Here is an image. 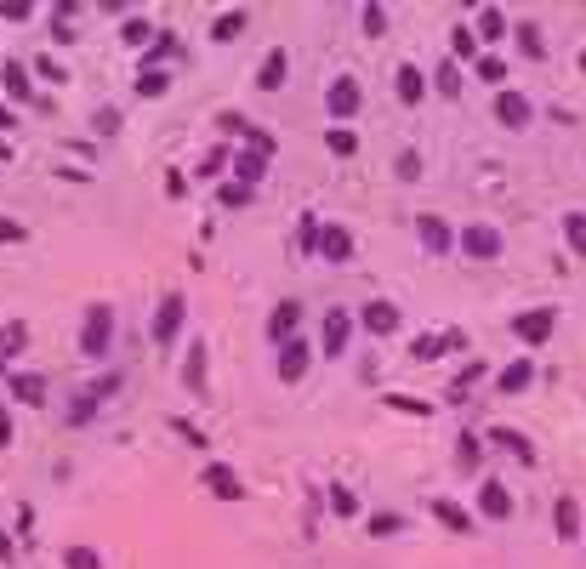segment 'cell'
I'll return each mask as SVG.
<instances>
[{
	"label": "cell",
	"instance_id": "27",
	"mask_svg": "<svg viewBox=\"0 0 586 569\" xmlns=\"http://www.w3.org/2000/svg\"><path fill=\"white\" fill-rule=\"evenodd\" d=\"M245 24H251V12H245V6H233V12H223V17L211 24V40H216V46H223V40H240V34H245Z\"/></svg>",
	"mask_w": 586,
	"mask_h": 569
},
{
	"label": "cell",
	"instance_id": "34",
	"mask_svg": "<svg viewBox=\"0 0 586 569\" xmlns=\"http://www.w3.org/2000/svg\"><path fill=\"white\" fill-rule=\"evenodd\" d=\"M512 34H518V52H524V57H547V40H541L535 24H518Z\"/></svg>",
	"mask_w": 586,
	"mask_h": 569
},
{
	"label": "cell",
	"instance_id": "40",
	"mask_svg": "<svg viewBox=\"0 0 586 569\" xmlns=\"http://www.w3.org/2000/svg\"><path fill=\"white\" fill-rule=\"evenodd\" d=\"M439 353H450L444 336H416V342H410V359H439Z\"/></svg>",
	"mask_w": 586,
	"mask_h": 569
},
{
	"label": "cell",
	"instance_id": "25",
	"mask_svg": "<svg viewBox=\"0 0 586 569\" xmlns=\"http://www.w3.org/2000/svg\"><path fill=\"white\" fill-rule=\"evenodd\" d=\"M205 353H211L205 342H194L188 359H183V388H188V393H205Z\"/></svg>",
	"mask_w": 586,
	"mask_h": 569
},
{
	"label": "cell",
	"instance_id": "36",
	"mask_svg": "<svg viewBox=\"0 0 586 569\" xmlns=\"http://www.w3.org/2000/svg\"><path fill=\"white\" fill-rule=\"evenodd\" d=\"M171 57H177V34H160L154 46H148V63H143V69H165Z\"/></svg>",
	"mask_w": 586,
	"mask_h": 569
},
{
	"label": "cell",
	"instance_id": "2",
	"mask_svg": "<svg viewBox=\"0 0 586 569\" xmlns=\"http://www.w3.org/2000/svg\"><path fill=\"white\" fill-rule=\"evenodd\" d=\"M183 325H188V297L183 290H165L160 308H154V348H177Z\"/></svg>",
	"mask_w": 586,
	"mask_h": 569
},
{
	"label": "cell",
	"instance_id": "26",
	"mask_svg": "<svg viewBox=\"0 0 586 569\" xmlns=\"http://www.w3.org/2000/svg\"><path fill=\"white\" fill-rule=\"evenodd\" d=\"M427 86L439 92V97H455V92H462V63H455V57H444L439 69L427 74Z\"/></svg>",
	"mask_w": 586,
	"mask_h": 569
},
{
	"label": "cell",
	"instance_id": "6",
	"mask_svg": "<svg viewBox=\"0 0 586 569\" xmlns=\"http://www.w3.org/2000/svg\"><path fill=\"white\" fill-rule=\"evenodd\" d=\"M552 325H558V313H552V308H524V313L512 319V336H518L524 348H547Z\"/></svg>",
	"mask_w": 586,
	"mask_h": 569
},
{
	"label": "cell",
	"instance_id": "31",
	"mask_svg": "<svg viewBox=\"0 0 586 569\" xmlns=\"http://www.w3.org/2000/svg\"><path fill=\"white\" fill-rule=\"evenodd\" d=\"M359 24H364V34H371V40H382L387 34V6H382V0H364V6H359Z\"/></svg>",
	"mask_w": 586,
	"mask_h": 569
},
{
	"label": "cell",
	"instance_id": "16",
	"mask_svg": "<svg viewBox=\"0 0 586 569\" xmlns=\"http://www.w3.org/2000/svg\"><path fill=\"white\" fill-rule=\"evenodd\" d=\"M285 69H291V52L273 46L263 63H256V86H263V92H279V86H285Z\"/></svg>",
	"mask_w": 586,
	"mask_h": 569
},
{
	"label": "cell",
	"instance_id": "14",
	"mask_svg": "<svg viewBox=\"0 0 586 569\" xmlns=\"http://www.w3.org/2000/svg\"><path fill=\"white\" fill-rule=\"evenodd\" d=\"M490 445H495V450H507L512 461H524V467H535V461H541V456H535V445H530V438L518 433V427H490Z\"/></svg>",
	"mask_w": 586,
	"mask_h": 569
},
{
	"label": "cell",
	"instance_id": "51",
	"mask_svg": "<svg viewBox=\"0 0 586 569\" xmlns=\"http://www.w3.org/2000/svg\"><path fill=\"white\" fill-rule=\"evenodd\" d=\"M171 427H177V438H188V445H205V433H200V427H194V421H188V416H171Z\"/></svg>",
	"mask_w": 586,
	"mask_h": 569
},
{
	"label": "cell",
	"instance_id": "53",
	"mask_svg": "<svg viewBox=\"0 0 586 569\" xmlns=\"http://www.w3.org/2000/svg\"><path fill=\"white\" fill-rule=\"evenodd\" d=\"M17 240H24V222H6V217H0V245H17Z\"/></svg>",
	"mask_w": 586,
	"mask_h": 569
},
{
	"label": "cell",
	"instance_id": "52",
	"mask_svg": "<svg viewBox=\"0 0 586 569\" xmlns=\"http://www.w3.org/2000/svg\"><path fill=\"white\" fill-rule=\"evenodd\" d=\"M35 6H29V0H6V6H0V17H6V24H24V17H29Z\"/></svg>",
	"mask_w": 586,
	"mask_h": 569
},
{
	"label": "cell",
	"instance_id": "33",
	"mask_svg": "<svg viewBox=\"0 0 586 569\" xmlns=\"http://www.w3.org/2000/svg\"><path fill=\"white\" fill-rule=\"evenodd\" d=\"M472 74H479V80H490V86H495V92H502V80H507V63H502V57H495V52H484L479 63H472Z\"/></svg>",
	"mask_w": 586,
	"mask_h": 569
},
{
	"label": "cell",
	"instance_id": "35",
	"mask_svg": "<svg viewBox=\"0 0 586 569\" xmlns=\"http://www.w3.org/2000/svg\"><path fill=\"white\" fill-rule=\"evenodd\" d=\"M331 513L336 518H359V495L347 490V484H331Z\"/></svg>",
	"mask_w": 586,
	"mask_h": 569
},
{
	"label": "cell",
	"instance_id": "4",
	"mask_svg": "<svg viewBox=\"0 0 586 569\" xmlns=\"http://www.w3.org/2000/svg\"><path fill=\"white\" fill-rule=\"evenodd\" d=\"M347 336H353V313L347 308H324V319H319V353L324 359H342Z\"/></svg>",
	"mask_w": 586,
	"mask_h": 569
},
{
	"label": "cell",
	"instance_id": "23",
	"mask_svg": "<svg viewBox=\"0 0 586 569\" xmlns=\"http://www.w3.org/2000/svg\"><path fill=\"white\" fill-rule=\"evenodd\" d=\"M205 490L211 495H223V501H245V490H240V478H233V467H205Z\"/></svg>",
	"mask_w": 586,
	"mask_h": 569
},
{
	"label": "cell",
	"instance_id": "39",
	"mask_svg": "<svg viewBox=\"0 0 586 569\" xmlns=\"http://www.w3.org/2000/svg\"><path fill=\"white\" fill-rule=\"evenodd\" d=\"M382 405H387V410H404V416H432V405H427V398H404V393H387Z\"/></svg>",
	"mask_w": 586,
	"mask_h": 569
},
{
	"label": "cell",
	"instance_id": "3",
	"mask_svg": "<svg viewBox=\"0 0 586 569\" xmlns=\"http://www.w3.org/2000/svg\"><path fill=\"white\" fill-rule=\"evenodd\" d=\"M416 234H422V250H427V257H450V250L462 245V234H455L439 211H416Z\"/></svg>",
	"mask_w": 586,
	"mask_h": 569
},
{
	"label": "cell",
	"instance_id": "8",
	"mask_svg": "<svg viewBox=\"0 0 586 569\" xmlns=\"http://www.w3.org/2000/svg\"><path fill=\"white\" fill-rule=\"evenodd\" d=\"M462 250L472 262H495V257H502V228H490V222L462 228Z\"/></svg>",
	"mask_w": 586,
	"mask_h": 569
},
{
	"label": "cell",
	"instance_id": "50",
	"mask_svg": "<svg viewBox=\"0 0 586 569\" xmlns=\"http://www.w3.org/2000/svg\"><path fill=\"white\" fill-rule=\"evenodd\" d=\"M92 125H97V137H114V132H120V109H97Z\"/></svg>",
	"mask_w": 586,
	"mask_h": 569
},
{
	"label": "cell",
	"instance_id": "55",
	"mask_svg": "<svg viewBox=\"0 0 586 569\" xmlns=\"http://www.w3.org/2000/svg\"><path fill=\"white\" fill-rule=\"evenodd\" d=\"M0 445H12V416H6V405H0Z\"/></svg>",
	"mask_w": 586,
	"mask_h": 569
},
{
	"label": "cell",
	"instance_id": "13",
	"mask_svg": "<svg viewBox=\"0 0 586 569\" xmlns=\"http://www.w3.org/2000/svg\"><path fill=\"white\" fill-rule=\"evenodd\" d=\"M552 530H558V541H581V501L570 490L552 501Z\"/></svg>",
	"mask_w": 586,
	"mask_h": 569
},
{
	"label": "cell",
	"instance_id": "46",
	"mask_svg": "<svg viewBox=\"0 0 586 569\" xmlns=\"http://www.w3.org/2000/svg\"><path fill=\"white\" fill-rule=\"evenodd\" d=\"M479 376H484V359H472V365L462 370V376H455V388H450V398H462V393H467L472 382H479Z\"/></svg>",
	"mask_w": 586,
	"mask_h": 569
},
{
	"label": "cell",
	"instance_id": "28",
	"mask_svg": "<svg viewBox=\"0 0 586 569\" xmlns=\"http://www.w3.org/2000/svg\"><path fill=\"white\" fill-rule=\"evenodd\" d=\"M324 149H331L336 160H353L359 154V132L353 125H331V132H324Z\"/></svg>",
	"mask_w": 586,
	"mask_h": 569
},
{
	"label": "cell",
	"instance_id": "48",
	"mask_svg": "<svg viewBox=\"0 0 586 569\" xmlns=\"http://www.w3.org/2000/svg\"><path fill=\"white\" fill-rule=\"evenodd\" d=\"M200 172H205V177H223V172H233V160H228L223 149H211V154L200 160Z\"/></svg>",
	"mask_w": 586,
	"mask_h": 569
},
{
	"label": "cell",
	"instance_id": "18",
	"mask_svg": "<svg viewBox=\"0 0 586 569\" xmlns=\"http://www.w3.org/2000/svg\"><path fill=\"white\" fill-rule=\"evenodd\" d=\"M432 518H439L450 535H472V513L462 507V501H450V495H439V501H432Z\"/></svg>",
	"mask_w": 586,
	"mask_h": 569
},
{
	"label": "cell",
	"instance_id": "29",
	"mask_svg": "<svg viewBox=\"0 0 586 569\" xmlns=\"http://www.w3.org/2000/svg\"><path fill=\"white\" fill-rule=\"evenodd\" d=\"M563 240H570V257L586 262V211H563Z\"/></svg>",
	"mask_w": 586,
	"mask_h": 569
},
{
	"label": "cell",
	"instance_id": "24",
	"mask_svg": "<svg viewBox=\"0 0 586 569\" xmlns=\"http://www.w3.org/2000/svg\"><path fill=\"white\" fill-rule=\"evenodd\" d=\"M472 34L495 46V40H507V34H512V24H507V12H502V6H484V12H479V24H472Z\"/></svg>",
	"mask_w": 586,
	"mask_h": 569
},
{
	"label": "cell",
	"instance_id": "49",
	"mask_svg": "<svg viewBox=\"0 0 586 569\" xmlns=\"http://www.w3.org/2000/svg\"><path fill=\"white\" fill-rule=\"evenodd\" d=\"M393 172H399L404 182H416V177H422V154H416V149H404V154H399V165H393Z\"/></svg>",
	"mask_w": 586,
	"mask_h": 569
},
{
	"label": "cell",
	"instance_id": "20",
	"mask_svg": "<svg viewBox=\"0 0 586 569\" xmlns=\"http://www.w3.org/2000/svg\"><path fill=\"white\" fill-rule=\"evenodd\" d=\"M535 382V359H512L502 376H495V393H502V398H512V393H524Z\"/></svg>",
	"mask_w": 586,
	"mask_h": 569
},
{
	"label": "cell",
	"instance_id": "10",
	"mask_svg": "<svg viewBox=\"0 0 586 569\" xmlns=\"http://www.w3.org/2000/svg\"><path fill=\"white\" fill-rule=\"evenodd\" d=\"M308 365H313V342H302V336H296V342H285V348H279V382H302V376H308Z\"/></svg>",
	"mask_w": 586,
	"mask_h": 569
},
{
	"label": "cell",
	"instance_id": "1",
	"mask_svg": "<svg viewBox=\"0 0 586 569\" xmlns=\"http://www.w3.org/2000/svg\"><path fill=\"white\" fill-rule=\"evenodd\" d=\"M108 336H114V308L92 302L85 308V325H80V353L85 359H108Z\"/></svg>",
	"mask_w": 586,
	"mask_h": 569
},
{
	"label": "cell",
	"instance_id": "17",
	"mask_svg": "<svg viewBox=\"0 0 586 569\" xmlns=\"http://www.w3.org/2000/svg\"><path fill=\"white\" fill-rule=\"evenodd\" d=\"M6 388H12L17 405H40V398H46V376H40V370H12Z\"/></svg>",
	"mask_w": 586,
	"mask_h": 569
},
{
	"label": "cell",
	"instance_id": "12",
	"mask_svg": "<svg viewBox=\"0 0 586 569\" xmlns=\"http://www.w3.org/2000/svg\"><path fill=\"white\" fill-rule=\"evenodd\" d=\"M296 330H302V302H279L268 313V342L285 348V342H296Z\"/></svg>",
	"mask_w": 586,
	"mask_h": 569
},
{
	"label": "cell",
	"instance_id": "19",
	"mask_svg": "<svg viewBox=\"0 0 586 569\" xmlns=\"http://www.w3.org/2000/svg\"><path fill=\"white\" fill-rule=\"evenodd\" d=\"M393 92H399V103L410 109V103H422V97H427V74L416 69V63H399V74H393Z\"/></svg>",
	"mask_w": 586,
	"mask_h": 569
},
{
	"label": "cell",
	"instance_id": "30",
	"mask_svg": "<svg viewBox=\"0 0 586 569\" xmlns=\"http://www.w3.org/2000/svg\"><path fill=\"white\" fill-rule=\"evenodd\" d=\"M479 456H484V438L479 433H462V438H455V467H462V473H479Z\"/></svg>",
	"mask_w": 586,
	"mask_h": 569
},
{
	"label": "cell",
	"instance_id": "21",
	"mask_svg": "<svg viewBox=\"0 0 586 569\" xmlns=\"http://www.w3.org/2000/svg\"><path fill=\"white\" fill-rule=\"evenodd\" d=\"M0 86H6L12 103H29V97H35V80H29L24 63H0Z\"/></svg>",
	"mask_w": 586,
	"mask_h": 569
},
{
	"label": "cell",
	"instance_id": "11",
	"mask_svg": "<svg viewBox=\"0 0 586 569\" xmlns=\"http://www.w3.org/2000/svg\"><path fill=\"white\" fill-rule=\"evenodd\" d=\"M319 262H331V268L353 262V234H347L342 222H324V234H319Z\"/></svg>",
	"mask_w": 586,
	"mask_h": 569
},
{
	"label": "cell",
	"instance_id": "15",
	"mask_svg": "<svg viewBox=\"0 0 586 569\" xmlns=\"http://www.w3.org/2000/svg\"><path fill=\"white\" fill-rule=\"evenodd\" d=\"M479 513L484 518H512V490H507L502 478H484L479 484Z\"/></svg>",
	"mask_w": 586,
	"mask_h": 569
},
{
	"label": "cell",
	"instance_id": "9",
	"mask_svg": "<svg viewBox=\"0 0 586 569\" xmlns=\"http://www.w3.org/2000/svg\"><path fill=\"white\" fill-rule=\"evenodd\" d=\"M359 325L371 330V336H393V330L404 325V308H393L387 297H371V302L359 308Z\"/></svg>",
	"mask_w": 586,
	"mask_h": 569
},
{
	"label": "cell",
	"instance_id": "43",
	"mask_svg": "<svg viewBox=\"0 0 586 569\" xmlns=\"http://www.w3.org/2000/svg\"><path fill=\"white\" fill-rule=\"evenodd\" d=\"M63 564H69V569H103V558L92 553V546H69V553H63Z\"/></svg>",
	"mask_w": 586,
	"mask_h": 569
},
{
	"label": "cell",
	"instance_id": "44",
	"mask_svg": "<svg viewBox=\"0 0 586 569\" xmlns=\"http://www.w3.org/2000/svg\"><path fill=\"white\" fill-rule=\"evenodd\" d=\"M24 342H29L24 325H6V330H0V353H24Z\"/></svg>",
	"mask_w": 586,
	"mask_h": 569
},
{
	"label": "cell",
	"instance_id": "7",
	"mask_svg": "<svg viewBox=\"0 0 586 569\" xmlns=\"http://www.w3.org/2000/svg\"><path fill=\"white\" fill-rule=\"evenodd\" d=\"M495 120H502L507 132H524V125L535 120V103H530L524 92H512V86H502V92H495Z\"/></svg>",
	"mask_w": 586,
	"mask_h": 569
},
{
	"label": "cell",
	"instance_id": "47",
	"mask_svg": "<svg viewBox=\"0 0 586 569\" xmlns=\"http://www.w3.org/2000/svg\"><path fill=\"white\" fill-rule=\"evenodd\" d=\"M148 34H154V29H148L143 17H132V24L120 29V40H125V46H148Z\"/></svg>",
	"mask_w": 586,
	"mask_h": 569
},
{
	"label": "cell",
	"instance_id": "5",
	"mask_svg": "<svg viewBox=\"0 0 586 569\" xmlns=\"http://www.w3.org/2000/svg\"><path fill=\"white\" fill-rule=\"evenodd\" d=\"M324 109H331V120H336V125H342V120H353V114L364 109V86H359L353 74H336V80H331V92H324Z\"/></svg>",
	"mask_w": 586,
	"mask_h": 569
},
{
	"label": "cell",
	"instance_id": "32",
	"mask_svg": "<svg viewBox=\"0 0 586 569\" xmlns=\"http://www.w3.org/2000/svg\"><path fill=\"white\" fill-rule=\"evenodd\" d=\"M171 92V74L165 69H143L137 74V97H165Z\"/></svg>",
	"mask_w": 586,
	"mask_h": 569
},
{
	"label": "cell",
	"instance_id": "56",
	"mask_svg": "<svg viewBox=\"0 0 586 569\" xmlns=\"http://www.w3.org/2000/svg\"><path fill=\"white\" fill-rule=\"evenodd\" d=\"M6 125H17V120H12V109H6V103H0V132H6Z\"/></svg>",
	"mask_w": 586,
	"mask_h": 569
},
{
	"label": "cell",
	"instance_id": "45",
	"mask_svg": "<svg viewBox=\"0 0 586 569\" xmlns=\"http://www.w3.org/2000/svg\"><path fill=\"white\" fill-rule=\"evenodd\" d=\"M216 200H223V205H245V200H251V188H245V182H233V177H228V182H223V188H216Z\"/></svg>",
	"mask_w": 586,
	"mask_h": 569
},
{
	"label": "cell",
	"instance_id": "41",
	"mask_svg": "<svg viewBox=\"0 0 586 569\" xmlns=\"http://www.w3.org/2000/svg\"><path fill=\"white\" fill-rule=\"evenodd\" d=\"M399 530H404V513H376V518H371V535H376V541L399 535Z\"/></svg>",
	"mask_w": 586,
	"mask_h": 569
},
{
	"label": "cell",
	"instance_id": "38",
	"mask_svg": "<svg viewBox=\"0 0 586 569\" xmlns=\"http://www.w3.org/2000/svg\"><path fill=\"white\" fill-rule=\"evenodd\" d=\"M240 137H245V149L268 154V160H273V149H279V142H273V132H263V125H251V120H245V132H240Z\"/></svg>",
	"mask_w": 586,
	"mask_h": 569
},
{
	"label": "cell",
	"instance_id": "37",
	"mask_svg": "<svg viewBox=\"0 0 586 569\" xmlns=\"http://www.w3.org/2000/svg\"><path fill=\"white\" fill-rule=\"evenodd\" d=\"M450 46H455V57H472V63H479V34H472V24L450 29Z\"/></svg>",
	"mask_w": 586,
	"mask_h": 569
},
{
	"label": "cell",
	"instance_id": "54",
	"mask_svg": "<svg viewBox=\"0 0 586 569\" xmlns=\"http://www.w3.org/2000/svg\"><path fill=\"white\" fill-rule=\"evenodd\" d=\"M165 194H171V200H183V194H188V177L171 172V177H165Z\"/></svg>",
	"mask_w": 586,
	"mask_h": 569
},
{
	"label": "cell",
	"instance_id": "22",
	"mask_svg": "<svg viewBox=\"0 0 586 569\" xmlns=\"http://www.w3.org/2000/svg\"><path fill=\"white\" fill-rule=\"evenodd\" d=\"M268 177V154H256V149H245V154H233V182H245V188H256Z\"/></svg>",
	"mask_w": 586,
	"mask_h": 569
},
{
	"label": "cell",
	"instance_id": "42",
	"mask_svg": "<svg viewBox=\"0 0 586 569\" xmlns=\"http://www.w3.org/2000/svg\"><path fill=\"white\" fill-rule=\"evenodd\" d=\"M319 234H324V222H319V217H302V234H296V240H302V250H308V257H319Z\"/></svg>",
	"mask_w": 586,
	"mask_h": 569
}]
</instances>
